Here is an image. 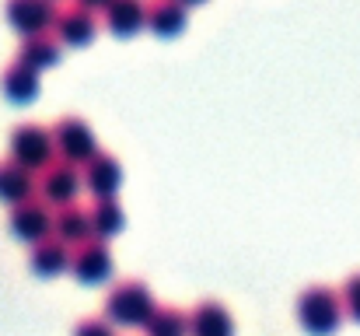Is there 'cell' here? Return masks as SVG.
<instances>
[{"label":"cell","mask_w":360,"mask_h":336,"mask_svg":"<svg viewBox=\"0 0 360 336\" xmlns=\"http://www.w3.org/2000/svg\"><path fill=\"white\" fill-rule=\"evenodd\" d=\"M297 323L311 336H329L343 323V298L329 287H308L297 298Z\"/></svg>","instance_id":"obj_1"},{"label":"cell","mask_w":360,"mask_h":336,"mask_svg":"<svg viewBox=\"0 0 360 336\" xmlns=\"http://www.w3.org/2000/svg\"><path fill=\"white\" fill-rule=\"evenodd\" d=\"M154 298L143 284L129 280V284H120L112 287V294L105 298V316L112 326H147V319L154 316Z\"/></svg>","instance_id":"obj_2"},{"label":"cell","mask_w":360,"mask_h":336,"mask_svg":"<svg viewBox=\"0 0 360 336\" xmlns=\"http://www.w3.org/2000/svg\"><path fill=\"white\" fill-rule=\"evenodd\" d=\"M53 144H56V151L63 154V161H70V165H88L95 154H98V137H95V130L84 123V119H77V116H63L56 126H53Z\"/></svg>","instance_id":"obj_3"},{"label":"cell","mask_w":360,"mask_h":336,"mask_svg":"<svg viewBox=\"0 0 360 336\" xmlns=\"http://www.w3.org/2000/svg\"><path fill=\"white\" fill-rule=\"evenodd\" d=\"M56 158V144H53V130L42 126H21L11 137V161H18L28 172L49 168Z\"/></svg>","instance_id":"obj_4"},{"label":"cell","mask_w":360,"mask_h":336,"mask_svg":"<svg viewBox=\"0 0 360 336\" xmlns=\"http://www.w3.org/2000/svg\"><path fill=\"white\" fill-rule=\"evenodd\" d=\"M53 32H56V42H60V46L84 49V46H91V42H95V35H98V21H95V14H91V11H84L81 4H70L67 11H60V14H56Z\"/></svg>","instance_id":"obj_5"},{"label":"cell","mask_w":360,"mask_h":336,"mask_svg":"<svg viewBox=\"0 0 360 336\" xmlns=\"http://www.w3.org/2000/svg\"><path fill=\"white\" fill-rule=\"evenodd\" d=\"M46 175H42V200L49 204V207H70L74 200H77V193H81V186H84V179H81V168L77 165H70V161H53L49 168H42Z\"/></svg>","instance_id":"obj_6"},{"label":"cell","mask_w":360,"mask_h":336,"mask_svg":"<svg viewBox=\"0 0 360 336\" xmlns=\"http://www.w3.org/2000/svg\"><path fill=\"white\" fill-rule=\"evenodd\" d=\"M56 4L53 0H7V21L21 35H46L56 21Z\"/></svg>","instance_id":"obj_7"},{"label":"cell","mask_w":360,"mask_h":336,"mask_svg":"<svg viewBox=\"0 0 360 336\" xmlns=\"http://www.w3.org/2000/svg\"><path fill=\"white\" fill-rule=\"evenodd\" d=\"M70 270H74V277L81 284H102V280H109L112 277V256H109L105 242H95V238L81 242L77 252L70 256Z\"/></svg>","instance_id":"obj_8"},{"label":"cell","mask_w":360,"mask_h":336,"mask_svg":"<svg viewBox=\"0 0 360 336\" xmlns=\"http://www.w3.org/2000/svg\"><path fill=\"white\" fill-rule=\"evenodd\" d=\"M102 18L116 39H133L147 28V0H109Z\"/></svg>","instance_id":"obj_9"},{"label":"cell","mask_w":360,"mask_h":336,"mask_svg":"<svg viewBox=\"0 0 360 336\" xmlns=\"http://www.w3.org/2000/svg\"><path fill=\"white\" fill-rule=\"evenodd\" d=\"M81 179H84V186H88L98 200L116 197L122 189V165L112 154H102V151H98L88 165H81Z\"/></svg>","instance_id":"obj_10"},{"label":"cell","mask_w":360,"mask_h":336,"mask_svg":"<svg viewBox=\"0 0 360 336\" xmlns=\"http://www.w3.org/2000/svg\"><path fill=\"white\" fill-rule=\"evenodd\" d=\"M11 231L25 242H42L49 238L53 231V214H49V204H39V200H25L18 204L14 218H11Z\"/></svg>","instance_id":"obj_11"},{"label":"cell","mask_w":360,"mask_h":336,"mask_svg":"<svg viewBox=\"0 0 360 336\" xmlns=\"http://www.w3.org/2000/svg\"><path fill=\"white\" fill-rule=\"evenodd\" d=\"M189 21V7H182L179 0H150L147 4V28L158 39H175L186 32Z\"/></svg>","instance_id":"obj_12"},{"label":"cell","mask_w":360,"mask_h":336,"mask_svg":"<svg viewBox=\"0 0 360 336\" xmlns=\"http://www.w3.org/2000/svg\"><path fill=\"white\" fill-rule=\"evenodd\" d=\"M189 336H235V323L224 305L203 301L200 309L189 312Z\"/></svg>","instance_id":"obj_13"},{"label":"cell","mask_w":360,"mask_h":336,"mask_svg":"<svg viewBox=\"0 0 360 336\" xmlns=\"http://www.w3.org/2000/svg\"><path fill=\"white\" fill-rule=\"evenodd\" d=\"M70 245L67 242H60V238H42V242H35V252H32V270L39 273V277H56V273H63V270H70Z\"/></svg>","instance_id":"obj_14"},{"label":"cell","mask_w":360,"mask_h":336,"mask_svg":"<svg viewBox=\"0 0 360 336\" xmlns=\"http://www.w3.org/2000/svg\"><path fill=\"white\" fill-rule=\"evenodd\" d=\"M32 189H35V182H32V172L28 168H21L18 161H4L0 165V200L4 204H25V200H32Z\"/></svg>","instance_id":"obj_15"},{"label":"cell","mask_w":360,"mask_h":336,"mask_svg":"<svg viewBox=\"0 0 360 336\" xmlns=\"http://www.w3.org/2000/svg\"><path fill=\"white\" fill-rule=\"evenodd\" d=\"M53 231H56L60 242H67V245H81V242L95 238V231H91V214L81 211V207H74V204L63 207L60 218H53Z\"/></svg>","instance_id":"obj_16"},{"label":"cell","mask_w":360,"mask_h":336,"mask_svg":"<svg viewBox=\"0 0 360 336\" xmlns=\"http://www.w3.org/2000/svg\"><path fill=\"white\" fill-rule=\"evenodd\" d=\"M4 95H7L11 102H18V106L32 102V99L39 95V70H32V67H25V63H14V67L4 74Z\"/></svg>","instance_id":"obj_17"},{"label":"cell","mask_w":360,"mask_h":336,"mask_svg":"<svg viewBox=\"0 0 360 336\" xmlns=\"http://www.w3.org/2000/svg\"><path fill=\"white\" fill-rule=\"evenodd\" d=\"M18 56H21L18 63H25V67H32V70H42V67H53V63L60 60V42L49 39V32H46V35H28V42L21 46Z\"/></svg>","instance_id":"obj_18"},{"label":"cell","mask_w":360,"mask_h":336,"mask_svg":"<svg viewBox=\"0 0 360 336\" xmlns=\"http://www.w3.org/2000/svg\"><path fill=\"white\" fill-rule=\"evenodd\" d=\"M91 214V231L98 235V238H112V235H120L126 218H122V207L116 197H105V200H98L95 204V211H88Z\"/></svg>","instance_id":"obj_19"},{"label":"cell","mask_w":360,"mask_h":336,"mask_svg":"<svg viewBox=\"0 0 360 336\" xmlns=\"http://www.w3.org/2000/svg\"><path fill=\"white\" fill-rule=\"evenodd\" d=\"M147 336H189V316L179 309H154L147 319Z\"/></svg>","instance_id":"obj_20"},{"label":"cell","mask_w":360,"mask_h":336,"mask_svg":"<svg viewBox=\"0 0 360 336\" xmlns=\"http://www.w3.org/2000/svg\"><path fill=\"white\" fill-rule=\"evenodd\" d=\"M343 309L360 323V277H354V280L347 284V291H343Z\"/></svg>","instance_id":"obj_21"},{"label":"cell","mask_w":360,"mask_h":336,"mask_svg":"<svg viewBox=\"0 0 360 336\" xmlns=\"http://www.w3.org/2000/svg\"><path fill=\"white\" fill-rule=\"evenodd\" d=\"M74 336H112V323H105V319H88V323L77 326Z\"/></svg>","instance_id":"obj_22"},{"label":"cell","mask_w":360,"mask_h":336,"mask_svg":"<svg viewBox=\"0 0 360 336\" xmlns=\"http://www.w3.org/2000/svg\"><path fill=\"white\" fill-rule=\"evenodd\" d=\"M74 4H81V7L91 11V14H102V11L109 7V0H74Z\"/></svg>","instance_id":"obj_23"},{"label":"cell","mask_w":360,"mask_h":336,"mask_svg":"<svg viewBox=\"0 0 360 336\" xmlns=\"http://www.w3.org/2000/svg\"><path fill=\"white\" fill-rule=\"evenodd\" d=\"M182 7H200V4H207V0H179Z\"/></svg>","instance_id":"obj_24"}]
</instances>
